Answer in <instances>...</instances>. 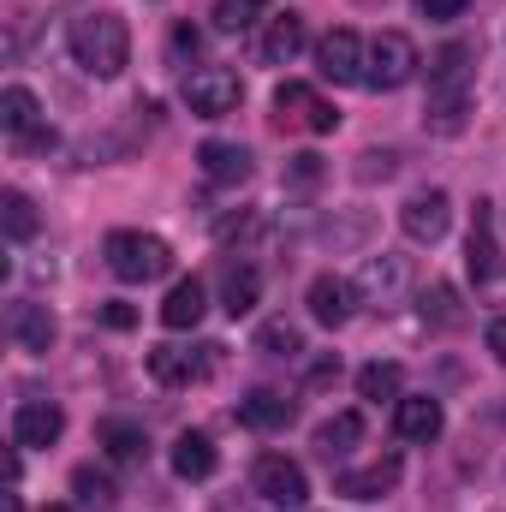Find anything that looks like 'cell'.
<instances>
[{
	"mask_svg": "<svg viewBox=\"0 0 506 512\" xmlns=\"http://www.w3.org/2000/svg\"><path fill=\"white\" fill-rule=\"evenodd\" d=\"M423 72V54L405 30H381L370 42V60H364V84L370 90H405L411 78Z\"/></svg>",
	"mask_w": 506,
	"mask_h": 512,
	"instance_id": "277c9868",
	"label": "cell"
},
{
	"mask_svg": "<svg viewBox=\"0 0 506 512\" xmlns=\"http://www.w3.org/2000/svg\"><path fill=\"white\" fill-rule=\"evenodd\" d=\"M66 429V411L54 399H24L12 411V447H54Z\"/></svg>",
	"mask_w": 506,
	"mask_h": 512,
	"instance_id": "7c38bea8",
	"label": "cell"
},
{
	"mask_svg": "<svg viewBox=\"0 0 506 512\" xmlns=\"http://www.w3.org/2000/svg\"><path fill=\"white\" fill-rule=\"evenodd\" d=\"M239 102H245V78L233 66H197L185 78V108L197 120H227V114H239Z\"/></svg>",
	"mask_w": 506,
	"mask_h": 512,
	"instance_id": "5b68a950",
	"label": "cell"
},
{
	"mask_svg": "<svg viewBox=\"0 0 506 512\" xmlns=\"http://www.w3.org/2000/svg\"><path fill=\"white\" fill-rule=\"evenodd\" d=\"M387 179V173H393V155H376V149H370V155H364V179Z\"/></svg>",
	"mask_w": 506,
	"mask_h": 512,
	"instance_id": "74e56055",
	"label": "cell"
},
{
	"mask_svg": "<svg viewBox=\"0 0 506 512\" xmlns=\"http://www.w3.org/2000/svg\"><path fill=\"white\" fill-rule=\"evenodd\" d=\"M0 227H6V239L12 245H24V239H36V203L24 197V191H0Z\"/></svg>",
	"mask_w": 506,
	"mask_h": 512,
	"instance_id": "83f0119b",
	"label": "cell"
},
{
	"mask_svg": "<svg viewBox=\"0 0 506 512\" xmlns=\"http://www.w3.org/2000/svg\"><path fill=\"white\" fill-rule=\"evenodd\" d=\"M221 298H227V316H251L256 298H262V274H256L251 262H233L227 280H221Z\"/></svg>",
	"mask_w": 506,
	"mask_h": 512,
	"instance_id": "4316f807",
	"label": "cell"
},
{
	"mask_svg": "<svg viewBox=\"0 0 506 512\" xmlns=\"http://www.w3.org/2000/svg\"><path fill=\"white\" fill-rule=\"evenodd\" d=\"M292 417H298V405H292L286 393H274V387H256V393L239 399V423H245V429H262V435H268V429H286Z\"/></svg>",
	"mask_w": 506,
	"mask_h": 512,
	"instance_id": "7402d4cb",
	"label": "cell"
},
{
	"mask_svg": "<svg viewBox=\"0 0 506 512\" xmlns=\"http://www.w3.org/2000/svg\"><path fill=\"white\" fill-rule=\"evenodd\" d=\"M203 352H215V346H203ZM203 352H191V346H155L149 352V376L161 387H191L209 376V358Z\"/></svg>",
	"mask_w": 506,
	"mask_h": 512,
	"instance_id": "5bb4252c",
	"label": "cell"
},
{
	"mask_svg": "<svg viewBox=\"0 0 506 512\" xmlns=\"http://www.w3.org/2000/svg\"><path fill=\"white\" fill-rule=\"evenodd\" d=\"M352 286H358V298H364V304L393 310V304L411 292V262H405V256H393V251L364 256V262H358V274H352Z\"/></svg>",
	"mask_w": 506,
	"mask_h": 512,
	"instance_id": "52a82bcc",
	"label": "cell"
},
{
	"mask_svg": "<svg viewBox=\"0 0 506 512\" xmlns=\"http://www.w3.org/2000/svg\"><path fill=\"white\" fill-rule=\"evenodd\" d=\"M465 256H471L477 286L501 274V256H495V203H483V197H477V209H471V245H465Z\"/></svg>",
	"mask_w": 506,
	"mask_h": 512,
	"instance_id": "ac0fdd59",
	"label": "cell"
},
{
	"mask_svg": "<svg viewBox=\"0 0 506 512\" xmlns=\"http://www.w3.org/2000/svg\"><path fill=\"white\" fill-rule=\"evenodd\" d=\"M471 0H417V12L429 18V24H447V18H459Z\"/></svg>",
	"mask_w": 506,
	"mask_h": 512,
	"instance_id": "d6a6232c",
	"label": "cell"
},
{
	"mask_svg": "<svg viewBox=\"0 0 506 512\" xmlns=\"http://www.w3.org/2000/svg\"><path fill=\"white\" fill-rule=\"evenodd\" d=\"M66 48L90 78H120L131 60V30L120 12H78L66 24Z\"/></svg>",
	"mask_w": 506,
	"mask_h": 512,
	"instance_id": "7a4b0ae2",
	"label": "cell"
},
{
	"mask_svg": "<svg viewBox=\"0 0 506 512\" xmlns=\"http://www.w3.org/2000/svg\"><path fill=\"white\" fill-rule=\"evenodd\" d=\"M423 316H429V322H441V328H453V322H459V292H453L447 280L423 286Z\"/></svg>",
	"mask_w": 506,
	"mask_h": 512,
	"instance_id": "4dcf8cb0",
	"label": "cell"
},
{
	"mask_svg": "<svg viewBox=\"0 0 506 512\" xmlns=\"http://www.w3.org/2000/svg\"><path fill=\"white\" fill-rule=\"evenodd\" d=\"M471 60H477V48H471V42H447V48L429 60V102H423V131H435V137H459V131H465L471 108H477Z\"/></svg>",
	"mask_w": 506,
	"mask_h": 512,
	"instance_id": "6da1fadb",
	"label": "cell"
},
{
	"mask_svg": "<svg viewBox=\"0 0 506 512\" xmlns=\"http://www.w3.org/2000/svg\"><path fill=\"white\" fill-rule=\"evenodd\" d=\"M102 322H108V328H131V322H137V310H131V304H108V310H102Z\"/></svg>",
	"mask_w": 506,
	"mask_h": 512,
	"instance_id": "d590c367",
	"label": "cell"
},
{
	"mask_svg": "<svg viewBox=\"0 0 506 512\" xmlns=\"http://www.w3.org/2000/svg\"><path fill=\"white\" fill-rule=\"evenodd\" d=\"M334 382H340V358H322V364L304 376V387H334Z\"/></svg>",
	"mask_w": 506,
	"mask_h": 512,
	"instance_id": "836d02e7",
	"label": "cell"
},
{
	"mask_svg": "<svg viewBox=\"0 0 506 512\" xmlns=\"http://www.w3.org/2000/svg\"><path fill=\"white\" fill-rule=\"evenodd\" d=\"M262 12H268V0H215V24L221 30H251Z\"/></svg>",
	"mask_w": 506,
	"mask_h": 512,
	"instance_id": "1f68e13d",
	"label": "cell"
},
{
	"mask_svg": "<svg viewBox=\"0 0 506 512\" xmlns=\"http://www.w3.org/2000/svg\"><path fill=\"white\" fill-rule=\"evenodd\" d=\"M96 441H102L108 459H120V465H137V459L149 453V435H143L131 417H102V423H96Z\"/></svg>",
	"mask_w": 506,
	"mask_h": 512,
	"instance_id": "cb8c5ba5",
	"label": "cell"
},
{
	"mask_svg": "<svg viewBox=\"0 0 506 512\" xmlns=\"http://www.w3.org/2000/svg\"><path fill=\"white\" fill-rule=\"evenodd\" d=\"M48 512H72V507H48Z\"/></svg>",
	"mask_w": 506,
	"mask_h": 512,
	"instance_id": "f35d334b",
	"label": "cell"
},
{
	"mask_svg": "<svg viewBox=\"0 0 506 512\" xmlns=\"http://www.w3.org/2000/svg\"><path fill=\"white\" fill-rule=\"evenodd\" d=\"M364 42H358V30H328L322 42H316V66H322V78H334V84H364Z\"/></svg>",
	"mask_w": 506,
	"mask_h": 512,
	"instance_id": "30bf717a",
	"label": "cell"
},
{
	"mask_svg": "<svg viewBox=\"0 0 506 512\" xmlns=\"http://www.w3.org/2000/svg\"><path fill=\"white\" fill-rule=\"evenodd\" d=\"M298 48H304V18L298 12H274L268 30H262V42H256L262 66H286V60H298Z\"/></svg>",
	"mask_w": 506,
	"mask_h": 512,
	"instance_id": "d6986e66",
	"label": "cell"
},
{
	"mask_svg": "<svg viewBox=\"0 0 506 512\" xmlns=\"http://www.w3.org/2000/svg\"><path fill=\"white\" fill-rule=\"evenodd\" d=\"M393 429H399V441H423L429 447L447 429V411H441V399L411 393V399H393Z\"/></svg>",
	"mask_w": 506,
	"mask_h": 512,
	"instance_id": "4fadbf2b",
	"label": "cell"
},
{
	"mask_svg": "<svg viewBox=\"0 0 506 512\" xmlns=\"http://www.w3.org/2000/svg\"><path fill=\"white\" fill-rule=\"evenodd\" d=\"M6 334L24 346V352H48L54 346V316H48V304H30V298H18L12 310H6Z\"/></svg>",
	"mask_w": 506,
	"mask_h": 512,
	"instance_id": "e0dca14e",
	"label": "cell"
},
{
	"mask_svg": "<svg viewBox=\"0 0 506 512\" xmlns=\"http://www.w3.org/2000/svg\"><path fill=\"white\" fill-rule=\"evenodd\" d=\"M399 227L411 245H441L447 227H453V197L447 191H411L405 209H399Z\"/></svg>",
	"mask_w": 506,
	"mask_h": 512,
	"instance_id": "9c48e42d",
	"label": "cell"
},
{
	"mask_svg": "<svg viewBox=\"0 0 506 512\" xmlns=\"http://www.w3.org/2000/svg\"><path fill=\"white\" fill-rule=\"evenodd\" d=\"M72 495H78V507H84V512H114V507H120L114 477H108V471H96V465H78V471H72Z\"/></svg>",
	"mask_w": 506,
	"mask_h": 512,
	"instance_id": "484cf974",
	"label": "cell"
},
{
	"mask_svg": "<svg viewBox=\"0 0 506 512\" xmlns=\"http://www.w3.org/2000/svg\"><path fill=\"white\" fill-rule=\"evenodd\" d=\"M215 465H221V453H215V441H209L203 429H185V435L173 441V477L203 483V477H215Z\"/></svg>",
	"mask_w": 506,
	"mask_h": 512,
	"instance_id": "44dd1931",
	"label": "cell"
},
{
	"mask_svg": "<svg viewBox=\"0 0 506 512\" xmlns=\"http://www.w3.org/2000/svg\"><path fill=\"white\" fill-rule=\"evenodd\" d=\"M197 161H203V179L209 185H245L251 179V149L245 143H203Z\"/></svg>",
	"mask_w": 506,
	"mask_h": 512,
	"instance_id": "ffe728a7",
	"label": "cell"
},
{
	"mask_svg": "<svg viewBox=\"0 0 506 512\" xmlns=\"http://www.w3.org/2000/svg\"><path fill=\"white\" fill-rule=\"evenodd\" d=\"M399 453H387L376 465H364V471H346V477H334V495H346V501H381V495H393L399 489Z\"/></svg>",
	"mask_w": 506,
	"mask_h": 512,
	"instance_id": "2e32d148",
	"label": "cell"
},
{
	"mask_svg": "<svg viewBox=\"0 0 506 512\" xmlns=\"http://www.w3.org/2000/svg\"><path fill=\"white\" fill-rule=\"evenodd\" d=\"M203 310H209L203 280H173V292L161 298V328L185 334V328H197V322H203Z\"/></svg>",
	"mask_w": 506,
	"mask_h": 512,
	"instance_id": "603a6c76",
	"label": "cell"
},
{
	"mask_svg": "<svg viewBox=\"0 0 506 512\" xmlns=\"http://www.w3.org/2000/svg\"><path fill=\"white\" fill-rule=\"evenodd\" d=\"M399 387H405V370H399V364H364V370H358V393H364V399H370V405H381V399H399Z\"/></svg>",
	"mask_w": 506,
	"mask_h": 512,
	"instance_id": "f1b7e54d",
	"label": "cell"
},
{
	"mask_svg": "<svg viewBox=\"0 0 506 512\" xmlns=\"http://www.w3.org/2000/svg\"><path fill=\"white\" fill-rule=\"evenodd\" d=\"M0 126H6V137H18V143H30V149L54 143V131H42V102H36L24 84H6V90H0Z\"/></svg>",
	"mask_w": 506,
	"mask_h": 512,
	"instance_id": "8fae6325",
	"label": "cell"
},
{
	"mask_svg": "<svg viewBox=\"0 0 506 512\" xmlns=\"http://www.w3.org/2000/svg\"><path fill=\"white\" fill-rule=\"evenodd\" d=\"M358 441H364V417H358V411H334V417L316 429V453H322V459H346Z\"/></svg>",
	"mask_w": 506,
	"mask_h": 512,
	"instance_id": "d4e9b609",
	"label": "cell"
},
{
	"mask_svg": "<svg viewBox=\"0 0 506 512\" xmlns=\"http://www.w3.org/2000/svg\"><path fill=\"white\" fill-rule=\"evenodd\" d=\"M292 179H298V185L322 179V155H292Z\"/></svg>",
	"mask_w": 506,
	"mask_h": 512,
	"instance_id": "e575fe53",
	"label": "cell"
},
{
	"mask_svg": "<svg viewBox=\"0 0 506 512\" xmlns=\"http://www.w3.org/2000/svg\"><path fill=\"white\" fill-rule=\"evenodd\" d=\"M352 304H358V286L340 280V274H316L310 280V316L322 328H346L352 322Z\"/></svg>",
	"mask_w": 506,
	"mask_h": 512,
	"instance_id": "9a60e30c",
	"label": "cell"
},
{
	"mask_svg": "<svg viewBox=\"0 0 506 512\" xmlns=\"http://www.w3.org/2000/svg\"><path fill=\"white\" fill-rule=\"evenodd\" d=\"M489 352L506 364V316H495V322H489Z\"/></svg>",
	"mask_w": 506,
	"mask_h": 512,
	"instance_id": "8d00e7d4",
	"label": "cell"
},
{
	"mask_svg": "<svg viewBox=\"0 0 506 512\" xmlns=\"http://www.w3.org/2000/svg\"><path fill=\"white\" fill-rule=\"evenodd\" d=\"M256 352H268V358H298V352H304V334H298V322H286V316L262 322V334H256Z\"/></svg>",
	"mask_w": 506,
	"mask_h": 512,
	"instance_id": "f546056e",
	"label": "cell"
},
{
	"mask_svg": "<svg viewBox=\"0 0 506 512\" xmlns=\"http://www.w3.org/2000/svg\"><path fill=\"white\" fill-rule=\"evenodd\" d=\"M102 256H108L114 280H126V286L161 280V274L173 268V245H167V239H155V233H137V227H120V233H108Z\"/></svg>",
	"mask_w": 506,
	"mask_h": 512,
	"instance_id": "3957f363",
	"label": "cell"
},
{
	"mask_svg": "<svg viewBox=\"0 0 506 512\" xmlns=\"http://www.w3.org/2000/svg\"><path fill=\"white\" fill-rule=\"evenodd\" d=\"M274 126H304V131H334L340 126V114L310 90V84H298V78H286L280 90H274Z\"/></svg>",
	"mask_w": 506,
	"mask_h": 512,
	"instance_id": "ba28073f",
	"label": "cell"
},
{
	"mask_svg": "<svg viewBox=\"0 0 506 512\" xmlns=\"http://www.w3.org/2000/svg\"><path fill=\"white\" fill-rule=\"evenodd\" d=\"M251 489L268 501V507H304V495H310V477H304V465L298 459H286V453H262L251 465Z\"/></svg>",
	"mask_w": 506,
	"mask_h": 512,
	"instance_id": "8992f818",
	"label": "cell"
}]
</instances>
